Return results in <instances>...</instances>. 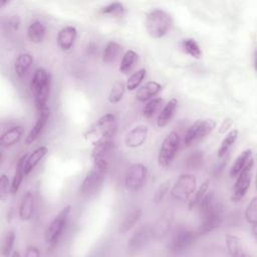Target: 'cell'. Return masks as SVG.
I'll list each match as a JSON object with an SVG mask.
<instances>
[{
    "instance_id": "48",
    "label": "cell",
    "mask_w": 257,
    "mask_h": 257,
    "mask_svg": "<svg viewBox=\"0 0 257 257\" xmlns=\"http://www.w3.org/2000/svg\"><path fill=\"white\" fill-rule=\"evenodd\" d=\"M12 256H13V257H15V256H20V254H19L18 252H14V253L12 254Z\"/></svg>"
},
{
    "instance_id": "27",
    "label": "cell",
    "mask_w": 257,
    "mask_h": 257,
    "mask_svg": "<svg viewBox=\"0 0 257 257\" xmlns=\"http://www.w3.org/2000/svg\"><path fill=\"white\" fill-rule=\"evenodd\" d=\"M141 216H142V210L140 208H134L133 210H131L124 216L123 220L119 224L118 232L120 234H124L128 232L139 222V220L141 219Z\"/></svg>"
},
{
    "instance_id": "21",
    "label": "cell",
    "mask_w": 257,
    "mask_h": 257,
    "mask_svg": "<svg viewBox=\"0 0 257 257\" xmlns=\"http://www.w3.org/2000/svg\"><path fill=\"white\" fill-rule=\"evenodd\" d=\"M33 64V57L30 53L22 52L17 55L14 61V70L18 78H23L31 65Z\"/></svg>"
},
{
    "instance_id": "35",
    "label": "cell",
    "mask_w": 257,
    "mask_h": 257,
    "mask_svg": "<svg viewBox=\"0 0 257 257\" xmlns=\"http://www.w3.org/2000/svg\"><path fill=\"white\" fill-rule=\"evenodd\" d=\"M164 106V99L161 97H155L149 100L143 109V114L145 117H153L157 112H160Z\"/></svg>"
},
{
    "instance_id": "18",
    "label": "cell",
    "mask_w": 257,
    "mask_h": 257,
    "mask_svg": "<svg viewBox=\"0 0 257 257\" xmlns=\"http://www.w3.org/2000/svg\"><path fill=\"white\" fill-rule=\"evenodd\" d=\"M34 212V196L31 191H26L20 201L19 218L22 221H28L32 218Z\"/></svg>"
},
{
    "instance_id": "34",
    "label": "cell",
    "mask_w": 257,
    "mask_h": 257,
    "mask_svg": "<svg viewBox=\"0 0 257 257\" xmlns=\"http://www.w3.org/2000/svg\"><path fill=\"white\" fill-rule=\"evenodd\" d=\"M237 138H238L237 130H232L226 135V137L223 139V141L218 149V157L219 158L224 157L228 153V151L233 147V145L237 141Z\"/></svg>"
},
{
    "instance_id": "10",
    "label": "cell",
    "mask_w": 257,
    "mask_h": 257,
    "mask_svg": "<svg viewBox=\"0 0 257 257\" xmlns=\"http://www.w3.org/2000/svg\"><path fill=\"white\" fill-rule=\"evenodd\" d=\"M197 236V232L186 227H180L172 235L167 247L173 253L183 252L194 244Z\"/></svg>"
},
{
    "instance_id": "36",
    "label": "cell",
    "mask_w": 257,
    "mask_h": 257,
    "mask_svg": "<svg viewBox=\"0 0 257 257\" xmlns=\"http://www.w3.org/2000/svg\"><path fill=\"white\" fill-rule=\"evenodd\" d=\"M181 47L188 55L194 57V58H201L202 57V50L199 46V44L196 42V40L192 38H186L182 40Z\"/></svg>"
},
{
    "instance_id": "29",
    "label": "cell",
    "mask_w": 257,
    "mask_h": 257,
    "mask_svg": "<svg viewBox=\"0 0 257 257\" xmlns=\"http://www.w3.org/2000/svg\"><path fill=\"white\" fill-rule=\"evenodd\" d=\"M253 158V152L250 149H247L245 151H243L235 160V162L233 163L230 171H229V175L232 178L237 177V175L242 171V169L246 166V164L249 162V160Z\"/></svg>"
},
{
    "instance_id": "19",
    "label": "cell",
    "mask_w": 257,
    "mask_h": 257,
    "mask_svg": "<svg viewBox=\"0 0 257 257\" xmlns=\"http://www.w3.org/2000/svg\"><path fill=\"white\" fill-rule=\"evenodd\" d=\"M162 89H163V86L159 82L149 81V82L145 83L144 85H142L138 89V91L136 93V97L140 101H147V100L153 98L154 96H156L157 94H159V92Z\"/></svg>"
},
{
    "instance_id": "40",
    "label": "cell",
    "mask_w": 257,
    "mask_h": 257,
    "mask_svg": "<svg viewBox=\"0 0 257 257\" xmlns=\"http://www.w3.org/2000/svg\"><path fill=\"white\" fill-rule=\"evenodd\" d=\"M245 219L247 223L256 225L257 223V198L253 197L245 210Z\"/></svg>"
},
{
    "instance_id": "3",
    "label": "cell",
    "mask_w": 257,
    "mask_h": 257,
    "mask_svg": "<svg viewBox=\"0 0 257 257\" xmlns=\"http://www.w3.org/2000/svg\"><path fill=\"white\" fill-rule=\"evenodd\" d=\"M173 20L171 15L162 9H155L147 14L146 27L150 36L153 38H161L165 36L171 26Z\"/></svg>"
},
{
    "instance_id": "41",
    "label": "cell",
    "mask_w": 257,
    "mask_h": 257,
    "mask_svg": "<svg viewBox=\"0 0 257 257\" xmlns=\"http://www.w3.org/2000/svg\"><path fill=\"white\" fill-rule=\"evenodd\" d=\"M15 242V232L13 230H9L3 239L2 243V255L3 256H8L11 254V251L13 249Z\"/></svg>"
},
{
    "instance_id": "31",
    "label": "cell",
    "mask_w": 257,
    "mask_h": 257,
    "mask_svg": "<svg viewBox=\"0 0 257 257\" xmlns=\"http://www.w3.org/2000/svg\"><path fill=\"white\" fill-rule=\"evenodd\" d=\"M137 61H138V53L136 51H134L132 49L125 51L120 60L119 71L123 74L128 73L134 68Z\"/></svg>"
},
{
    "instance_id": "23",
    "label": "cell",
    "mask_w": 257,
    "mask_h": 257,
    "mask_svg": "<svg viewBox=\"0 0 257 257\" xmlns=\"http://www.w3.org/2000/svg\"><path fill=\"white\" fill-rule=\"evenodd\" d=\"M28 155H23L21 156V158L18 160L17 164H16V168H15V171H14V174H13V177H12V181H11V191H10V194L11 195H15L20 186H21V183L23 181V178L25 175V172H24V165H25V161H26V158H27Z\"/></svg>"
},
{
    "instance_id": "39",
    "label": "cell",
    "mask_w": 257,
    "mask_h": 257,
    "mask_svg": "<svg viewBox=\"0 0 257 257\" xmlns=\"http://www.w3.org/2000/svg\"><path fill=\"white\" fill-rule=\"evenodd\" d=\"M204 162V154L202 151H195L186 159V167L189 170H198Z\"/></svg>"
},
{
    "instance_id": "8",
    "label": "cell",
    "mask_w": 257,
    "mask_h": 257,
    "mask_svg": "<svg viewBox=\"0 0 257 257\" xmlns=\"http://www.w3.org/2000/svg\"><path fill=\"white\" fill-rule=\"evenodd\" d=\"M201 214L202 223L197 230V235L208 234L220 227L222 223V207L218 202H215Z\"/></svg>"
},
{
    "instance_id": "46",
    "label": "cell",
    "mask_w": 257,
    "mask_h": 257,
    "mask_svg": "<svg viewBox=\"0 0 257 257\" xmlns=\"http://www.w3.org/2000/svg\"><path fill=\"white\" fill-rule=\"evenodd\" d=\"M87 54L89 55H95L97 54V45L94 43V42H90L88 45H87Z\"/></svg>"
},
{
    "instance_id": "13",
    "label": "cell",
    "mask_w": 257,
    "mask_h": 257,
    "mask_svg": "<svg viewBox=\"0 0 257 257\" xmlns=\"http://www.w3.org/2000/svg\"><path fill=\"white\" fill-rule=\"evenodd\" d=\"M113 150V141L104 142L93 146L91 152V159L93 166H97L103 169H107L109 158Z\"/></svg>"
},
{
    "instance_id": "30",
    "label": "cell",
    "mask_w": 257,
    "mask_h": 257,
    "mask_svg": "<svg viewBox=\"0 0 257 257\" xmlns=\"http://www.w3.org/2000/svg\"><path fill=\"white\" fill-rule=\"evenodd\" d=\"M121 52V46L115 41H109L103 50L102 53V61L104 63H112L114 62Z\"/></svg>"
},
{
    "instance_id": "2",
    "label": "cell",
    "mask_w": 257,
    "mask_h": 257,
    "mask_svg": "<svg viewBox=\"0 0 257 257\" xmlns=\"http://www.w3.org/2000/svg\"><path fill=\"white\" fill-rule=\"evenodd\" d=\"M51 89V75L43 67H38L30 80V90L34 97V103L38 110L46 107Z\"/></svg>"
},
{
    "instance_id": "12",
    "label": "cell",
    "mask_w": 257,
    "mask_h": 257,
    "mask_svg": "<svg viewBox=\"0 0 257 257\" xmlns=\"http://www.w3.org/2000/svg\"><path fill=\"white\" fill-rule=\"evenodd\" d=\"M105 171L106 169L93 166L92 169L86 174L80 186V194L83 197H90L98 191L104 179Z\"/></svg>"
},
{
    "instance_id": "32",
    "label": "cell",
    "mask_w": 257,
    "mask_h": 257,
    "mask_svg": "<svg viewBox=\"0 0 257 257\" xmlns=\"http://www.w3.org/2000/svg\"><path fill=\"white\" fill-rule=\"evenodd\" d=\"M125 82L122 80H116L113 82V84L110 87V90L108 92L107 99L110 103H117L121 100L123 97L124 91H125Z\"/></svg>"
},
{
    "instance_id": "37",
    "label": "cell",
    "mask_w": 257,
    "mask_h": 257,
    "mask_svg": "<svg viewBox=\"0 0 257 257\" xmlns=\"http://www.w3.org/2000/svg\"><path fill=\"white\" fill-rule=\"evenodd\" d=\"M147 70L145 68H140L137 71H135L125 81V88L128 90H135L137 89L140 84L143 82V80L146 78Z\"/></svg>"
},
{
    "instance_id": "42",
    "label": "cell",
    "mask_w": 257,
    "mask_h": 257,
    "mask_svg": "<svg viewBox=\"0 0 257 257\" xmlns=\"http://www.w3.org/2000/svg\"><path fill=\"white\" fill-rule=\"evenodd\" d=\"M10 191H11V183L9 182V178L5 174H2L1 179H0L1 198L3 199L5 196H8Z\"/></svg>"
},
{
    "instance_id": "15",
    "label": "cell",
    "mask_w": 257,
    "mask_h": 257,
    "mask_svg": "<svg viewBox=\"0 0 257 257\" xmlns=\"http://www.w3.org/2000/svg\"><path fill=\"white\" fill-rule=\"evenodd\" d=\"M49 116H50V108L48 106L39 110V115H38L34 125L31 127V130L29 131V133L25 139V145H27V146L31 145L39 138V136L42 134L45 125L47 124Z\"/></svg>"
},
{
    "instance_id": "1",
    "label": "cell",
    "mask_w": 257,
    "mask_h": 257,
    "mask_svg": "<svg viewBox=\"0 0 257 257\" xmlns=\"http://www.w3.org/2000/svg\"><path fill=\"white\" fill-rule=\"evenodd\" d=\"M117 128L116 117L113 113H105L92 123L83 134L84 139L95 146L100 143L113 141Z\"/></svg>"
},
{
    "instance_id": "47",
    "label": "cell",
    "mask_w": 257,
    "mask_h": 257,
    "mask_svg": "<svg viewBox=\"0 0 257 257\" xmlns=\"http://www.w3.org/2000/svg\"><path fill=\"white\" fill-rule=\"evenodd\" d=\"M230 125H231V121H230V119L229 118H227V119H224L223 120V122H222V124H221V126H220V130H219V133H225L229 127H230Z\"/></svg>"
},
{
    "instance_id": "7",
    "label": "cell",
    "mask_w": 257,
    "mask_h": 257,
    "mask_svg": "<svg viewBox=\"0 0 257 257\" xmlns=\"http://www.w3.org/2000/svg\"><path fill=\"white\" fill-rule=\"evenodd\" d=\"M216 126V121L213 119H199L193 122L187 130L183 143L186 147H191L195 143L199 142L207 135L212 133Z\"/></svg>"
},
{
    "instance_id": "44",
    "label": "cell",
    "mask_w": 257,
    "mask_h": 257,
    "mask_svg": "<svg viewBox=\"0 0 257 257\" xmlns=\"http://www.w3.org/2000/svg\"><path fill=\"white\" fill-rule=\"evenodd\" d=\"M8 25L13 31H17L20 26V18L18 17V15H13L12 17H10L8 21Z\"/></svg>"
},
{
    "instance_id": "9",
    "label": "cell",
    "mask_w": 257,
    "mask_h": 257,
    "mask_svg": "<svg viewBox=\"0 0 257 257\" xmlns=\"http://www.w3.org/2000/svg\"><path fill=\"white\" fill-rule=\"evenodd\" d=\"M197 189V179L192 174H182L178 177L172 190L171 196L178 201H187Z\"/></svg>"
},
{
    "instance_id": "45",
    "label": "cell",
    "mask_w": 257,
    "mask_h": 257,
    "mask_svg": "<svg viewBox=\"0 0 257 257\" xmlns=\"http://www.w3.org/2000/svg\"><path fill=\"white\" fill-rule=\"evenodd\" d=\"M40 255V251L36 246H28L25 252L26 257H38Z\"/></svg>"
},
{
    "instance_id": "14",
    "label": "cell",
    "mask_w": 257,
    "mask_h": 257,
    "mask_svg": "<svg viewBox=\"0 0 257 257\" xmlns=\"http://www.w3.org/2000/svg\"><path fill=\"white\" fill-rule=\"evenodd\" d=\"M152 238V228L148 225L140 226L131 236L127 244V249L132 252H137L144 248Z\"/></svg>"
},
{
    "instance_id": "16",
    "label": "cell",
    "mask_w": 257,
    "mask_h": 257,
    "mask_svg": "<svg viewBox=\"0 0 257 257\" xmlns=\"http://www.w3.org/2000/svg\"><path fill=\"white\" fill-rule=\"evenodd\" d=\"M149 128L145 124H139L133 127L124 138V144L127 148H139L141 147L148 137Z\"/></svg>"
},
{
    "instance_id": "6",
    "label": "cell",
    "mask_w": 257,
    "mask_h": 257,
    "mask_svg": "<svg viewBox=\"0 0 257 257\" xmlns=\"http://www.w3.org/2000/svg\"><path fill=\"white\" fill-rule=\"evenodd\" d=\"M253 167L254 159L251 158L249 162L246 164V166L242 169V171L237 175V179L234 184V188L231 195V200L233 202L241 201L247 194L252 181Z\"/></svg>"
},
{
    "instance_id": "38",
    "label": "cell",
    "mask_w": 257,
    "mask_h": 257,
    "mask_svg": "<svg viewBox=\"0 0 257 257\" xmlns=\"http://www.w3.org/2000/svg\"><path fill=\"white\" fill-rule=\"evenodd\" d=\"M99 12L104 15H110L113 17H122L125 13V8L120 2H112L103 6Z\"/></svg>"
},
{
    "instance_id": "22",
    "label": "cell",
    "mask_w": 257,
    "mask_h": 257,
    "mask_svg": "<svg viewBox=\"0 0 257 257\" xmlns=\"http://www.w3.org/2000/svg\"><path fill=\"white\" fill-rule=\"evenodd\" d=\"M178 106V100L176 98H172L169 100L168 103H166L161 111L159 112V115L157 117V125L159 127L166 126L173 118L175 111Z\"/></svg>"
},
{
    "instance_id": "17",
    "label": "cell",
    "mask_w": 257,
    "mask_h": 257,
    "mask_svg": "<svg viewBox=\"0 0 257 257\" xmlns=\"http://www.w3.org/2000/svg\"><path fill=\"white\" fill-rule=\"evenodd\" d=\"M76 36H77V30L75 27L65 26V27L61 28L58 31L57 37H56L58 47L62 51L69 50L73 46Z\"/></svg>"
},
{
    "instance_id": "11",
    "label": "cell",
    "mask_w": 257,
    "mask_h": 257,
    "mask_svg": "<svg viewBox=\"0 0 257 257\" xmlns=\"http://www.w3.org/2000/svg\"><path fill=\"white\" fill-rule=\"evenodd\" d=\"M148 177V168L142 163L133 164L124 175V187L131 192L141 190Z\"/></svg>"
},
{
    "instance_id": "24",
    "label": "cell",
    "mask_w": 257,
    "mask_h": 257,
    "mask_svg": "<svg viewBox=\"0 0 257 257\" xmlns=\"http://www.w3.org/2000/svg\"><path fill=\"white\" fill-rule=\"evenodd\" d=\"M47 152H48L47 147L41 146L36 148L29 156H27L25 165H24L25 175H28L38 165V163L45 157Z\"/></svg>"
},
{
    "instance_id": "5",
    "label": "cell",
    "mask_w": 257,
    "mask_h": 257,
    "mask_svg": "<svg viewBox=\"0 0 257 257\" xmlns=\"http://www.w3.org/2000/svg\"><path fill=\"white\" fill-rule=\"evenodd\" d=\"M181 145V138L178 133L171 132L164 139L158 155V163L161 167H169L175 159Z\"/></svg>"
},
{
    "instance_id": "33",
    "label": "cell",
    "mask_w": 257,
    "mask_h": 257,
    "mask_svg": "<svg viewBox=\"0 0 257 257\" xmlns=\"http://www.w3.org/2000/svg\"><path fill=\"white\" fill-rule=\"evenodd\" d=\"M209 184H210V181L209 180H206L204 181L201 186L195 190V192L192 194V197L188 203V208L189 210H193L195 209L196 207L199 206L200 202L202 201L203 197L205 196V194L208 192V189H209Z\"/></svg>"
},
{
    "instance_id": "25",
    "label": "cell",
    "mask_w": 257,
    "mask_h": 257,
    "mask_svg": "<svg viewBox=\"0 0 257 257\" xmlns=\"http://www.w3.org/2000/svg\"><path fill=\"white\" fill-rule=\"evenodd\" d=\"M172 223V217L169 215H164L160 217V219L153 225L152 228V237L156 239L164 238L169 230Z\"/></svg>"
},
{
    "instance_id": "20",
    "label": "cell",
    "mask_w": 257,
    "mask_h": 257,
    "mask_svg": "<svg viewBox=\"0 0 257 257\" xmlns=\"http://www.w3.org/2000/svg\"><path fill=\"white\" fill-rule=\"evenodd\" d=\"M23 127L20 125H14L6 130L0 138V144L3 148H9L16 145L22 138Z\"/></svg>"
},
{
    "instance_id": "43",
    "label": "cell",
    "mask_w": 257,
    "mask_h": 257,
    "mask_svg": "<svg viewBox=\"0 0 257 257\" xmlns=\"http://www.w3.org/2000/svg\"><path fill=\"white\" fill-rule=\"evenodd\" d=\"M169 187H170V181H167V182L163 183L158 188V190L156 191L155 196H154V200H155L156 203H159V202H161L163 200V198L166 196V194L169 191Z\"/></svg>"
},
{
    "instance_id": "4",
    "label": "cell",
    "mask_w": 257,
    "mask_h": 257,
    "mask_svg": "<svg viewBox=\"0 0 257 257\" xmlns=\"http://www.w3.org/2000/svg\"><path fill=\"white\" fill-rule=\"evenodd\" d=\"M71 212V206H64L52 219L44 232V241L49 246H55L63 234V231L67 225L69 215Z\"/></svg>"
},
{
    "instance_id": "28",
    "label": "cell",
    "mask_w": 257,
    "mask_h": 257,
    "mask_svg": "<svg viewBox=\"0 0 257 257\" xmlns=\"http://www.w3.org/2000/svg\"><path fill=\"white\" fill-rule=\"evenodd\" d=\"M45 33H46V27L39 20L33 21L28 26V29H27V36L29 40L33 43L41 42L45 37Z\"/></svg>"
},
{
    "instance_id": "26",
    "label": "cell",
    "mask_w": 257,
    "mask_h": 257,
    "mask_svg": "<svg viewBox=\"0 0 257 257\" xmlns=\"http://www.w3.org/2000/svg\"><path fill=\"white\" fill-rule=\"evenodd\" d=\"M225 239H226L225 242H226L227 250L231 256L243 257L246 255L244 252V246H243L242 240L238 236L227 234Z\"/></svg>"
}]
</instances>
